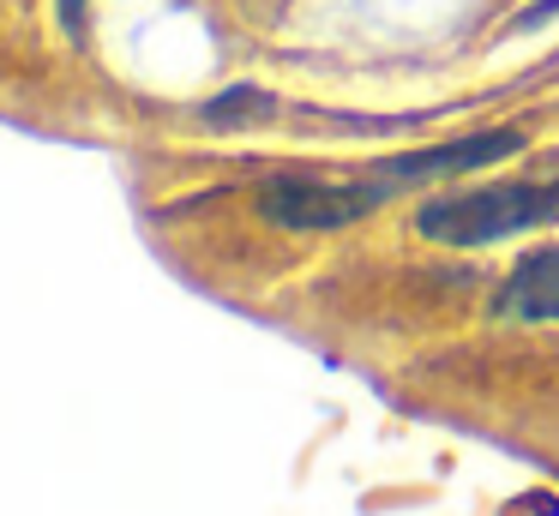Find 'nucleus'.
Returning <instances> with one entry per match:
<instances>
[{
    "instance_id": "nucleus-5",
    "label": "nucleus",
    "mask_w": 559,
    "mask_h": 516,
    "mask_svg": "<svg viewBox=\"0 0 559 516\" xmlns=\"http://www.w3.org/2000/svg\"><path fill=\"white\" fill-rule=\"evenodd\" d=\"M547 19H559V0H535L530 12H518V19H511V31H535V24H547Z\"/></svg>"
},
{
    "instance_id": "nucleus-3",
    "label": "nucleus",
    "mask_w": 559,
    "mask_h": 516,
    "mask_svg": "<svg viewBox=\"0 0 559 516\" xmlns=\"http://www.w3.org/2000/svg\"><path fill=\"white\" fill-rule=\"evenodd\" d=\"M265 108H271L265 91H253V84H235V91H223L217 103H205V120H211L217 132H229V127H241V120L265 115Z\"/></svg>"
},
{
    "instance_id": "nucleus-2",
    "label": "nucleus",
    "mask_w": 559,
    "mask_h": 516,
    "mask_svg": "<svg viewBox=\"0 0 559 516\" xmlns=\"http://www.w3.org/2000/svg\"><path fill=\"white\" fill-rule=\"evenodd\" d=\"M493 312L506 324H559V240L511 264V276L493 295Z\"/></svg>"
},
{
    "instance_id": "nucleus-4",
    "label": "nucleus",
    "mask_w": 559,
    "mask_h": 516,
    "mask_svg": "<svg viewBox=\"0 0 559 516\" xmlns=\"http://www.w3.org/2000/svg\"><path fill=\"white\" fill-rule=\"evenodd\" d=\"M55 7H61V31L73 43H85V0H55Z\"/></svg>"
},
{
    "instance_id": "nucleus-1",
    "label": "nucleus",
    "mask_w": 559,
    "mask_h": 516,
    "mask_svg": "<svg viewBox=\"0 0 559 516\" xmlns=\"http://www.w3.org/2000/svg\"><path fill=\"white\" fill-rule=\"evenodd\" d=\"M547 223H559V180H487L439 192L415 211V235L433 247H493Z\"/></svg>"
}]
</instances>
